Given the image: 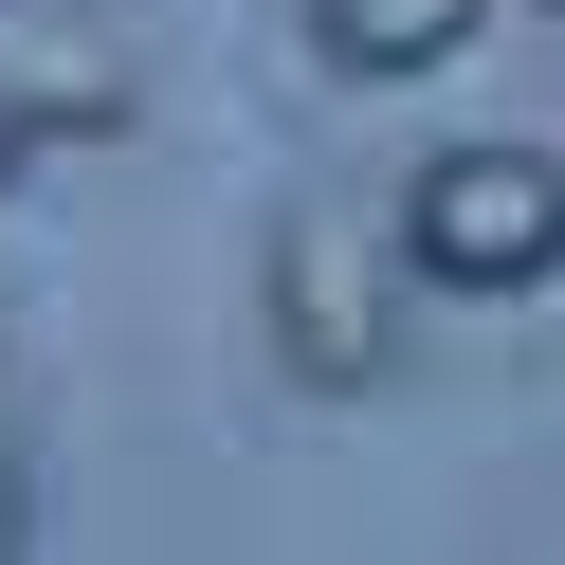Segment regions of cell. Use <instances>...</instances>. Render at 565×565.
<instances>
[{
  "mask_svg": "<svg viewBox=\"0 0 565 565\" xmlns=\"http://www.w3.org/2000/svg\"><path fill=\"white\" fill-rule=\"evenodd\" d=\"M402 256H419V292H529V274H565V164L547 147H438L402 183Z\"/></svg>",
  "mask_w": 565,
  "mask_h": 565,
  "instance_id": "obj_2",
  "label": "cell"
},
{
  "mask_svg": "<svg viewBox=\"0 0 565 565\" xmlns=\"http://www.w3.org/2000/svg\"><path fill=\"white\" fill-rule=\"evenodd\" d=\"M128 38L92 19V0H0V110L38 128V147H92V128H128Z\"/></svg>",
  "mask_w": 565,
  "mask_h": 565,
  "instance_id": "obj_3",
  "label": "cell"
},
{
  "mask_svg": "<svg viewBox=\"0 0 565 565\" xmlns=\"http://www.w3.org/2000/svg\"><path fill=\"white\" fill-rule=\"evenodd\" d=\"M0 565H38V456H19V419H0Z\"/></svg>",
  "mask_w": 565,
  "mask_h": 565,
  "instance_id": "obj_5",
  "label": "cell"
},
{
  "mask_svg": "<svg viewBox=\"0 0 565 565\" xmlns=\"http://www.w3.org/2000/svg\"><path fill=\"white\" fill-rule=\"evenodd\" d=\"M19 164H38V128H19V110H0V183H19Z\"/></svg>",
  "mask_w": 565,
  "mask_h": 565,
  "instance_id": "obj_6",
  "label": "cell"
},
{
  "mask_svg": "<svg viewBox=\"0 0 565 565\" xmlns=\"http://www.w3.org/2000/svg\"><path fill=\"white\" fill-rule=\"evenodd\" d=\"M402 310H419L402 201L310 183L292 220H274V256H256V347H274V383H310V402H365V383L402 365Z\"/></svg>",
  "mask_w": 565,
  "mask_h": 565,
  "instance_id": "obj_1",
  "label": "cell"
},
{
  "mask_svg": "<svg viewBox=\"0 0 565 565\" xmlns=\"http://www.w3.org/2000/svg\"><path fill=\"white\" fill-rule=\"evenodd\" d=\"M310 38H329V74H456L492 38V0H310Z\"/></svg>",
  "mask_w": 565,
  "mask_h": 565,
  "instance_id": "obj_4",
  "label": "cell"
}]
</instances>
